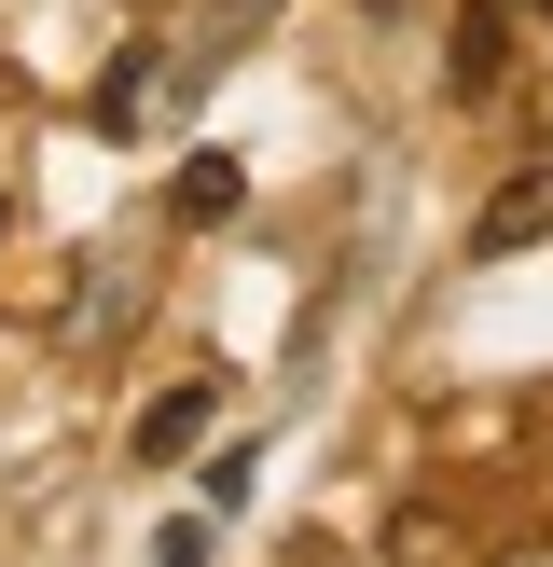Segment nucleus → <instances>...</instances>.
<instances>
[{
  "instance_id": "f03ea898",
  "label": "nucleus",
  "mask_w": 553,
  "mask_h": 567,
  "mask_svg": "<svg viewBox=\"0 0 553 567\" xmlns=\"http://www.w3.org/2000/svg\"><path fill=\"white\" fill-rule=\"evenodd\" d=\"M498 567H553V540H525V554H498Z\"/></svg>"
},
{
  "instance_id": "f257e3e1",
  "label": "nucleus",
  "mask_w": 553,
  "mask_h": 567,
  "mask_svg": "<svg viewBox=\"0 0 553 567\" xmlns=\"http://www.w3.org/2000/svg\"><path fill=\"white\" fill-rule=\"evenodd\" d=\"M194 430H208V388H180V402H153V415H138V457H153V471H166V457H180V443H194Z\"/></svg>"
}]
</instances>
